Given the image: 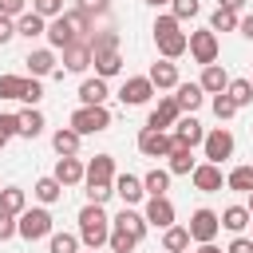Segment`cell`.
I'll use <instances>...</instances> for the list:
<instances>
[{"mask_svg": "<svg viewBox=\"0 0 253 253\" xmlns=\"http://www.w3.org/2000/svg\"><path fill=\"white\" fill-rule=\"evenodd\" d=\"M95 32V16H87V12H79V8H71V12H59V16H51L47 20V43L59 51V47H67V43H75V40H87Z\"/></svg>", "mask_w": 253, "mask_h": 253, "instance_id": "1", "label": "cell"}, {"mask_svg": "<svg viewBox=\"0 0 253 253\" xmlns=\"http://www.w3.org/2000/svg\"><path fill=\"white\" fill-rule=\"evenodd\" d=\"M107 237H111V217H107V210H103L99 202H87V206L79 210V241H83L87 249H103Z\"/></svg>", "mask_w": 253, "mask_h": 253, "instance_id": "2", "label": "cell"}, {"mask_svg": "<svg viewBox=\"0 0 253 253\" xmlns=\"http://www.w3.org/2000/svg\"><path fill=\"white\" fill-rule=\"evenodd\" d=\"M154 43H158L162 59H178V55H186V32H182V20H174V16H158V20H154Z\"/></svg>", "mask_w": 253, "mask_h": 253, "instance_id": "3", "label": "cell"}, {"mask_svg": "<svg viewBox=\"0 0 253 253\" xmlns=\"http://www.w3.org/2000/svg\"><path fill=\"white\" fill-rule=\"evenodd\" d=\"M67 126H71L75 134H83V138H87V134H99V130L111 126V111H107V103H99V107H83V103H79V107L71 111V123H67Z\"/></svg>", "mask_w": 253, "mask_h": 253, "instance_id": "4", "label": "cell"}, {"mask_svg": "<svg viewBox=\"0 0 253 253\" xmlns=\"http://www.w3.org/2000/svg\"><path fill=\"white\" fill-rule=\"evenodd\" d=\"M51 229H55V221H51L47 206L24 210V213L16 217V237H24V241H40V237H51Z\"/></svg>", "mask_w": 253, "mask_h": 253, "instance_id": "5", "label": "cell"}, {"mask_svg": "<svg viewBox=\"0 0 253 253\" xmlns=\"http://www.w3.org/2000/svg\"><path fill=\"white\" fill-rule=\"evenodd\" d=\"M186 51L194 55V63H217V55H221V43H217V32H210V28H202V32H190L186 36Z\"/></svg>", "mask_w": 253, "mask_h": 253, "instance_id": "6", "label": "cell"}, {"mask_svg": "<svg viewBox=\"0 0 253 253\" xmlns=\"http://www.w3.org/2000/svg\"><path fill=\"white\" fill-rule=\"evenodd\" d=\"M233 130H225V126H213V130H206V138H202V154H206V162H225V158H233Z\"/></svg>", "mask_w": 253, "mask_h": 253, "instance_id": "7", "label": "cell"}, {"mask_svg": "<svg viewBox=\"0 0 253 253\" xmlns=\"http://www.w3.org/2000/svg\"><path fill=\"white\" fill-rule=\"evenodd\" d=\"M186 229H190V241H198V245H202V241H213V237L221 233V217H217L213 210H206V206H202V210H194V213H190V225H186Z\"/></svg>", "mask_w": 253, "mask_h": 253, "instance_id": "8", "label": "cell"}, {"mask_svg": "<svg viewBox=\"0 0 253 253\" xmlns=\"http://www.w3.org/2000/svg\"><path fill=\"white\" fill-rule=\"evenodd\" d=\"M170 146H174V134H170V130H154V126H142V130H138V154H146V158H166Z\"/></svg>", "mask_w": 253, "mask_h": 253, "instance_id": "9", "label": "cell"}, {"mask_svg": "<svg viewBox=\"0 0 253 253\" xmlns=\"http://www.w3.org/2000/svg\"><path fill=\"white\" fill-rule=\"evenodd\" d=\"M150 95H154V83L146 75H126L123 87H119L123 107H142V103H150Z\"/></svg>", "mask_w": 253, "mask_h": 253, "instance_id": "10", "label": "cell"}, {"mask_svg": "<svg viewBox=\"0 0 253 253\" xmlns=\"http://www.w3.org/2000/svg\"><path fill=\"white\" fill-rule=\"evenodd\" d=\"M190 182H194V190H202V194H217V190L225 186V174H221L217 162H198V166L190 170Z\"/></svg>", "mask_w": 253, "mask_h": 253, "instance_id": "11", "label": "cell"}, {"mask_svg": "<svg viewBox=\"0 0 253 253\" xmlns=\"http://www.w3.org/2000/svg\"><path fill=\"white\" fill-rule=\"evenodd\" d=\"M142 217H146V225H150V229H166V225H174V202H170L166 194H158V198H146V210H142Z\"/></svg>", "mask_w": 253, "mask_h": 253, "instance_id": "12", "label": "cell"}, {"mask_svg": "<svg viewBox=\"0 0 253 253\" xmlns=\"http://www.w3.org/2000/svg\"><path fill=\"white\" fill-rule=\"evenodd\" d=\"M59 63H63V71H87L91 67V47H87V40H75V43H67V47H59Z\"/></svg>", "mask_w": 253, "mask_h": 253, "instance_id": "13", "label": "cell"}, {"mask_svg": "<svg viewBox=\"0 0 253 253\" xmlns=\"http://www.w3.org/2000/svg\"><path fill=\"white\" fill-rule=\"evenodd\" d=\"M146 79L154 83V91H174V87L182 83V79H178V63H174V59H158V63H150Z\"/></svg>", "mask_w": 253, "mask_h": 253, "instance_id": "14", "label": "cell"}, {"mask_svg": "<svg viewBox=\"0 0 253 253\" xmlns=\"http://www.w3.org/2000/svg\"><path fill=\"white\" fill-rule=\"evenodd\" d=\"M178 115H182V111H178L174 95H162V99H158V107L146 115V126H154V130H170V126L178 123Z\"/></svg>", "mask_w": 253, "mask_h": 253, "instance_id": "15", "label": "cell"}, {"mask_svg": "<svg viewBox=\"0 0 253 253\" xmlns=\"http://www.w3.org/2000/svg\"><path fill=\"white\" fill-rule=\"evenodd\" d=\"M170 134H174V142H186V146H202V138H206V126H202L194 115H178V123L170 126Z\"/></svg>", "mask_w": 253, "mask_h": 253, "instance_id": "16", "label": "cell"}, {"mask_svg": "<svg viewBox=\"0 0 253 253\" xmlns=\"http://www.w3.org/2000/svg\"><path fill=\"white\" fill-rule=\"evenodd\" d=\"M83 170H87V166L79 162V154H63V158L55 162L51 178H55V182H59V186L67 190V186H79V182H83Z\"/></svg>", "mask_w": 253, "mask_h": 253, "instance_id": "17", "label": "cell"}, {"mask_svg": "<svg viewBox=\"0 0 253 253\" xmlns=\"http://www.w3.org/2000/svg\"><path fill=\"white\" fill-rule=\"evenodd\" d=\"M111 225H119V229H126V233H130L134 241H142V237L150 233V225H146V217H142V213H138L134 206H123V210H119V213L111 217Z\"/></svg>", "mask_w": 253, "mask_h": 253, "instance_id": "18", "label": "cell"}, {"mask_svg": "<svg viewBox=\"0 0 253 253\" xmlns=\"http://www.w3.org/2000/svg\"><path fill=\"white\" fill-rule=\"evenodd\" d=\"M87 182H103V186H115V158L111 154H95L83 170V186Z\"/></svg>", "mask_w": 253, "mask_h": 253, "instance_id": "19", "label": "cell"}, {"mask_svg": "<svg viewBox=\"0 0 253 253\" xmlns=\"http://www.w3.org/2000/svg\"><path fill=\"white\" fill-rule=\"evenodd\" d=\"M115 194L123 198V206H138V202L146 198V190H142V178H138V174H115Z\"/></svg>", "mask_w": 253, "mask_h": 253, "instance_id": "20", "label": "cell"}, {"mask_svg": "<svg viewBox=\"0 0 253 253\" xmlns=\"http://www.w3.org/2000/svg\"><path fill=\"white\" fill-rule=\"evenodd\" d=\"M198 87H202L206 95H221V91L229 87V71H225L221 63H206V67H202V79H198Z\"/></svg>", "mask_w": 253, "mask_h": 253, "instance_id": "21", "label": "cell"}, {"mask_svg": "<svg viewBox=\"0 0 253 253\" xmlns=\"http://www.w3.org/2000/svg\"><path fill=\"white\" fill-rule=\"evenodd\" d=\"M24 63H28V71H32L36 79H43V75H51V71H55V63H59V59H55V47H36V51H28V59H24Z\"/></svg>", "mask_w": 253, "mask_h": 253, "instance_id": "22", "label": "cell"}, {"mask_svg": "<svg viewBox=\"0 0 253 253\" xmlns=\"http://www.w3.org/2000/svg\"><path fill=\"white\" fill-rule=\"evenodd\" d=\"M91 67H95L99 79H115V75L123 71V51H119V47H115V51H95V55H91Z\"/></svg>", "mask_w": 253, "mask_h": 253, "instance_id": "23", "label": "cell"}, {"mask_svg": "<svg viewBox=\"0 0 253 253\" xmlns=\"http://www.w3.org/2000/svg\"><path fill=\"white\" fill-rule=\"evenodd\" d=\"M202 99H206V91H202L198 83H178V87H174V103H178L182 115H194V111L202 107Z\"/></svg>", "mask_w": 253, "mask_h": 253, "instance_id": "24", "label": "cell"}, {"mask_svg": "<svg viewBox=\"0 0 253 253\" xmlns=\"http://www.w3.org/2000/svg\"><path fill=\"white\" fill-rule=\"evenodd\" d=\"M166 158H170V166H166L170 174H190V170L198 166V158H194V146H186V142H174Z\"/></svg>", "mask_w": 253, "mask_h": 253, "instance_id": "25", "label": "cell"}, {"mask_svg": "<svg viewBox=\"0 0 253 253\" xmlns=\"http://www.w3.org/2000/svg\"><path fill=\"white\" fill-rule=\"evenodd\" d=\"M107 95H111V91H107V79H99V75L79 83V103H83V107H99V103H107Z\"/></svg>", "mask_w": 253, "mask_h": 253, "instance_id": "26", "label": "cell"}, {"mask_svg": "<svg viewBox=\"0 0 253 253\" xmlns=\"http://www.w3.org/2000/svg\"><path fill=\"white\" fill-rule=\"evenodd\" d=\"M190 249V229L186 225H166L162 229V253H186Z\"/></svg>", "mask_w": 253, "mask_h": 253, "instance_id": "27", "label": "cell"}, {"mask_svg": "<svg viewBox=\"0 0 253 253\" xmlns=\"http://www.w3.org/2000/svg\"><path fill=\"white\" fill-rule=\"evenodd\" d=\"M43 32H47V20H43V16H36L32 8H28L24 16H16V36L36 40V36H43Z\"/></svg>", "mask_w": 253, "mask_h": 253, "instance_id": "28", "label": "cell"}, {"mask_svg": "<svg viewBox=\"0 0 253 253\" xmlns=\"http://www.w3.org/2000/svg\"><path fill=\"white\" fill-rule=\"evenodd\" d=\"M217 217H221V229H229V233H241V229L253 221V213H249L245 206H225Z\"/></svg>", "mask_w": 253, "mask_h": 253, "instance_id": "29", "label": "cell"}, {"mask_svg": "<svg viewBox=\"0 0 253 253\" xmlns=\"http://www.w3.org/2000/svg\"><path fill=\"white\" fill-rule=\"evenodd\" d=\"M0 210H4V213H16V217H20V213L28 210V194H24L20 186H0Z\"/></svg>", "mask_w": 253, "mask_h": 253, "instance_id": "30", "label": "cell"}, {"mask_svg": "<svg viewBox=\"0 0 253 253\" xmlns=\"http://www.w3.org/2000/svg\"><path fill=\"white\" fill-rule=\"evenodd\" d=\"M79 142H83V134H75L71 126H59V130L51 134V146H55L59 158H63V154H79Z\"/></svg>", "mask_w": 253, "mask_h": 253, "instance_id": "31", "label": "cell"}, {"mask_svg": "<svg viewBox=\"0 0 253 253\" xmlns=\"http://www.w3.org/2000/svg\"><path fill=\"white\" fill-rule=\"evenodd\" d=\"M170 178H174L170 170H158V166H154V170H146V174H142V190H146V198L166 194V190H170Z\"/></svg>", "mask_w": 253, "mask_h": 253, "instance_id": "32", "label": "cell"}, {"mask_svg": "<svg viewBox=\"0 0 253 253\" xmlns=\"http://www.w3.org/2000/svg\"><path fill=\"white\" fill-rule=\"evenodd\" d=\"M87 47H91V55H95V51H115V47H119V32H115V28H99V32L87 36Z\"/></svg>", "mask_w": 253, "mask_h": 253, "instance_id": "33", "label": "cell"}, {"mask_svg": "<svg viewBox=\"0 0 253 253\" xmlns=\"http://www.w3.org/2000/svg\"><path fill=\"white\" fill-rule=\"evenodd\" d=\"M16 119H20V138H36V134L43 130V115H40L36 107H28V111H20Z\"/></svg>", "mask_w": 253, "mask_h": 253, "instance_id": "34", "label": "cell"}, {"mask_svg": "<svg viewBox=\"0 0 253 253\" xmlns=\"http://www.w3.org/2000/svg\"><path fill=\"white\" fill-rule=\"evenodd\" d=\"M32 194H36V198H40L43 206H51V202H59V198H63V186H59V182H55V178L47 174V178H40V182L32 186Z\"/></svg>", "mask_w": 253, "mask_h": 253, "instance_id": "35", "label": "cell"}, {"mask_svg": "<svg viewBox=\"0 0 253 253\" xmlns=\"http://www.w3.org/2000/svg\"><path fill=\"white\" fill-rule=\"evenodd\" d=\"M225 186L237 190V194H249V190H253V166H233V170L225 174Z\"/></svg>", "mask_w": 253, "mask_h": 253, "instance_id": "36", "label": "cell"}, {"mask_svg": "<svg viewBox=\"0 0 253 253\" xmlns=\"http://www.w3.org/2000/svg\"><path fill=\"white\" fill-rule=\"evenodd\" d=\"M225 95H229L237 107H249V103H253V79H229Z\"/></svg>", "mask_w": 253, "mask_h": 253, "instance_id": "37", "label": "cell"}, {"mask_svg": "<svg viewBox=\"0 0 253 253\" xmlns=\"http://www.w3.org/2000/svg\"><path fill=\"white\" fill-rule=\"evenodd\" d=\"M107 249L111 253H130V249H138V241L126 233V229H119V225H111V237H107Z\"/></svg>", "mask_w": 253, "mask_h": 253, "instance_id": "38", "label": "cell"}, {"mask_svg": "<svg viewBox=\"0 0 253 253\" xmlns=\"http://www.w3.org/2000/svg\"><path fill=\"white\" fill-rule=\"evenodd\" d=\"M47 245H51V253H79V233H55L51 229V237H47Z\"/></svg>", "mask_w": 253, "mask_h": 253, "instance_id": "39", "label": "cell"}, {"mask_svg": "<svg viewBox=\"0 0 253 253\" xmlns=\"http://www.w3.org/2000/svg\"><path fill=\"white\" fill-rule=\"evenodd\" d=\"M28 79L24 75H0V99H24Z\"/></svg>", "mask_w": 253, "mask_h": 253, "instance_id": "40", "label": "cell"}, {"mask_svg": "<svg viewBox=\"0 0 253 253\" xmlns=\"http://www.w3.org/2000/svg\"><path fill=\"white\" fill-rule=\"evenodd\" d=\"M237 28V12H229V8H213V16H210V32H233Z\"/></svg>", "mask_w": 253, "mask_h": 253, "instance_id": "41", "label": "cell"}, {"mask_svg": "<svg viewBox=\"0 0 253 253\" xmlns=\"http://www.w3.org/2000/svg\"><path fill=\"white\" fill-rule=\"evenodd\" d=\"M210 107H213V115H217L221 123H225V119H233V115L241 111V107H237V103H233V99H229L225 91H221V95H213V103H210Z\"/></svg>", "mask_w": 253, "mask_h": 253, "instance_id": "42", "label": "cell"}, {"mask_svg": "<svg viewBox=\"0 0 253 253\" xmlns=\"http://www.w3.org/2000/svg\"><path fill=\"white\" fill-rule=\"evenodd\" d=\"M198 12H202L198 0H170V16H174V20H194Z\"/></svg>", "mask_w": 253, "mask_h": 253, "instance_id": "43", "label": "cell"}, {"mask_svg": "<svg viewBox=\"0 0 253 253\" xmlns=\"http://www.w3.org/2000/svg\"><path fill=\"white\" fill-rule=\"evenodd\" d=\"M32 12H36V16H43V20H51V16H59V12H63V0H32Z\"/></svg>", "mask_w": 253, "mask_h": 253, "instance_id": "44", "label": "cell"}, {"mask_svg": "<svg viewBox=\"0 0 253 253\" xmlns=\"http://www.w3.org/2000/svg\"><path fill=\"white\" fill-rule=\"evenodd\" d=\"M75 8L87 12V16H107L111 12V0H75Z\"/></svg>", "mask_w": 253, "mask_h": 253, "instance_id": "45", "label": "cell"}, {"mask_svg": "<svg viewBox=\"0 0 253 253\" xmlns=\"http://www.w3.org/2000/svg\"><path fill=\"white\" fill-rule=\"evenodd\" d=\"M111 194H115V186H103V182H87V202H99V206H103Z\"/></svg>", "mask_w": 253, "mask_h": 253, "instance_id": "46", "label": "cell"}, {"mask_svg": "<svg viewBox=\"0 0 253 253\" xmlns=\"http://www.w3.org/2000/svg\"><path fill=\"white\" fill-rule=\"evenodd\" d=\"M40 99H43V87H40V79L32 75V79H28V87H24V99H20V103H28V107H36Z\"/></svg>", "mask_w": 253, "mask_h": 253, "instance_id": "47", "label": "cell"}, {"mask_svg": "<svg viewBox=\"0 0 253 253\" xmlns=\"http://www.w3.org/2000/svg\"><path fill=\"white\" fill-rule=\"evenodd\" d=\"M20 134V119L16 115H0V138L8 142V138H16Z\"/></svg>", "mask_w": 253, "mask_h": 253, "instance_id": "48", "label": "cell"}, {"mask_svg": "<svg viewBox=\"0 0 253 253\" xmlns=\"http://www.w3.org/2000/svg\"><path fill=\"white\" fill-rule=\"evenodd\" d=\"M12 237H16V213L0 210V241H12Z\"/></svg>", "mask_w": 253, "mask_h": 253, "instance_id": "49", "label": "cell"}, {"mask_svg": "<svg viewBox=\"0 0 253 253\" xmlns=\"http://www.w3.org/2000/svg\"><path fill=\"white\" fill-rule=\"evenodd\" d=\"M24 12H28V0H0V16H12V20H16V16H24Z\"/></svg>", "mask_w": 253, "mask_h": 253, "instance_id": "50", "label": "cell"}, {"mask_svg": "<svg viewBox=\"0 0 253 253\" xmlns=\"http://www.w3.org/2000/svg\"><path fill=\"white\" fill-rule=\"evenodd\" d=\"M225 253H253V237H245V233H237L233 241H229V249Z\"/></svg>", "mask_w": 253, "mask_h": 253, "instance_id": "51", "label": "cell"}, {"mask_svg": "<svg viewBox=\"0 0 253 253\" xmlns=\"http://www.w3.org/2000/svg\"><path fill=\"white\" fill-rule=\"evenodd\" d=\"M12 40H16V20L0 16V43H12Z\"/></svg>", "mask_w": 253, "mask_h": 253, "instance_id": "52", "label": "cell"}, {"mask_svg": "<svg viewBox=\"0 0 253 253\" xmlns=\"http://www.w3.org/2000/svg\"><path fill=\"white\" fill-rule=\"evenodd\" d=\"M237 32H241L245 40H253V16H245V20H237Z\"/></svg>", "mask_w": 253, "mask_h": 253, "instance_id": "53", "label": "cell"}, {"mask_svg": "<svg viewBox=\"0 0 253 253\" xmlns=\"http://www.w3.org/2000/svg\"><path fill=\"white\" fill-rule=\"evenodd\" d=\"M245 0H217V8H229V12H241Z\"/></svg>", "mask_w": 253, "mask_h": 253, "instance_id": "54", "label": "cell"}, {"mask_svg": "<svg viewBox=\"0 0 253 253\" xmlns=\"http://www.w3.org/2000/svg\"><path fill=\"white\" fill-rule=\"evenodd\" d=\"M198 253H221V249H217L213 241H202V245H198Z\"/></svg>", "mask_w": 253, "mask_h": 253, "instance_id": "55", "label": "cell"}, {"mask_svg": "<svg viewBox=\"0 0 253 253\" xmlns=\"http://www.w3.org/2000/svg\"><path fill=\"white\" fill-rule=\"evenodd\" d=\"M142 4H150V8H162V4H166V0H142Z\"/></svg>", "mask_w": 253, "mask_h": 253, "instance_id": "56", "label": "cell"}, {"mask_svg": "<svg viewBox=\"0 0 253 253\" xmlns=\"http://www.w3.org/2000/svg\"><path fill=\"white\" fill-rule=\"evenodd\" d=\"M245 210H249V213H253V190H249V202H245Z\"/></svg>", "mask_w": 253, "mask_h": 253, "instance_id": "57", "label": "cell"}, {"mask_svg": "<svg viewBox=\"0 0 253 253\" xmlns=\"http://www.w3.org/2000/svg\"><path fill=\"white\" fill-rule=\"evenodd\" d=\"M87 253H99V249H87Z\"/></svg>", "mask_w": 253, "mask_h": 253, "instance_id": "58", "label": "cell"}, {"mask_svg": "<svg viewBox=\"0 0 253 253\" xmlns=\"http://www.w3.org/2000/svg\"><path fill=\"white\" fill-rule=\"evenodd\" d=\"M130 253H138V249H130Z\"/></svg>", "mask_w": 253, "mask_h": 253, "instance_id": "59", "label": "cell"}, {"mask_svg": "<svg viewBox=\"0 0 253 253\" xmlns=\"http://www.w3.org/2000/svg\"><path fill=\"white\" fill-rule=\"evenodd\" d=\"M0 146H4V138H0Z\"/></svg>", "mask_w": 253, "mask_h": 253, "instance_id": "60", "label": "cell"}, {"mask_svg": "<svg viewBox=\"0 0 253 253\" xmlns=\"http://www.w3.org/2000/svg\"><path fill=\"white\" fill-rule=\"evenodd\" d=\"M249 225H253V221H249Z\"/></svg>", "mask_w": 253, "mask_h": 253, "instance_id": "61", "label": "cell"}]
</instances>
